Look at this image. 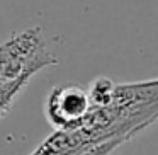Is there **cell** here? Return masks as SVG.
<instances>
[{"label": "cell", "instance_id": "cell-1", "mask_svg": "<svg viewBox=\"0 0 158 155\" xmlns=\"http://www.w3.org/2000/svg\"><path fill=\"white\" fill-rule=\"evenodd\" d=\"M55 63L39 28L12 34L0 45V97L14 102L36 73Z\"/></svg>", "mask_w": 158, "mask_h": 155}, {"label": "cell", "instance_id": "cell-2", "mask_svg": "<svg viewBox=\"0 0 158 155\" xmlns=\"http://www.w3.org/2000/svg\"><path fill=\"white\" fill-rule=\"evenodd\" d=\"M89 90L80 84H63L51 89L44 102V114L55 130H66L85 118L89 113Z\"/></svg>", "mask_w": 158, "mask_h": 155}]
</instances>
